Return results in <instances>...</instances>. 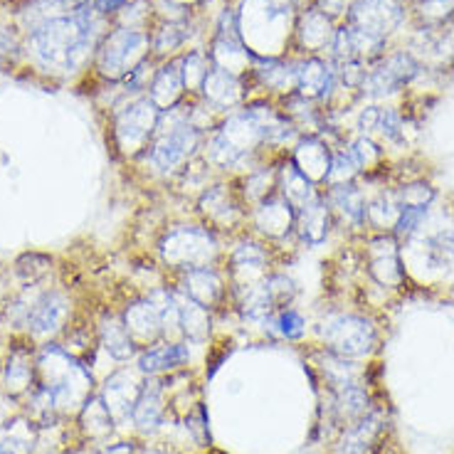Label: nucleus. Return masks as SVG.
Here are the masks:
<instances>
[{"label": "nucleus", "mask_w": 454, "mask_h": 454, "mask_svg": "<svg viewBox=\"0 0 454 454\" xmlns=\"http://www.w3.org/2000/svg\"><path fill=\"white\" fill-rule=\"evenodd\" d=\"M193 102V97H188L176 109L160 114L159 129L151 138V144L131 163L148 181L168 185L191 160L200 156L207 131L195 121Z\"/></svg>", "instance_id": "f257e3e1"}, {"label": "nucleus", "mask_w": 454, "mask_h": 454, "mask_svg": "<svg viewBox=\"0 0 454 454\" xmlns=\"http://www.w3.org/2000/svg\"><path fill=\"white\" fill-rule=\"evenodd\" d=\"M311 343L358 364H371L383 348V318L368 307H329L311 321Z\"/></svg>", "instance_id": "f03ea898"}, {"label": "nucleus", "mask_w": 454, "mask_h": 454, "mask_svg": "<svg viewBox=\"0 0 454 454\" xmlns=\"http://www.w3.org/2000/svg\"><path fill=\"white\" fill-rule=\"evenodd\" d=\"M153 257L166 277L223 264L225 238L200 223L198 217H183L163 223L153 239Z\"/></svg>", "instance_id": "7ed1b4c3"}, {"label": "nucleus", "mask_w": 454, "mask_h": 454, "mask_svg": "<svg viewBox=\"0 0 454 454\" xmlns=\"http://www.w3.org/2000/svg\"><path fill=\"white\" fill-rule=\"evenodd\" d=\"M91 35H94V18L91 8H80L72 15L52 18L45 20L37 30L30 35V45L35 57L43 67L59 69V72H72L80 62L91 55Z\"/></svg>", "instance_id": "20e7f679"}, {"label": "nucleus", "mask_w": 454, "mask_h": 454, "mask_svg": "<svg viewBox=\"0 0 454 454\" xmlns=\"http://www.w3.org/2000/svg\"><path fill=\"white\" fill-rule=\"evenodd\" d=\"M361 254V286L383 296H400L408 292V267L403 260V242L393 232H365L356 239Z\"/></svg>", "instance_id": "39448f33"}, {"label": "nucleus", "mask_w": 454, "mask_h": 454, "mask_svg": "<svg viewBox=\"0 0 454 454\" xmlns=\"http://www.w3.org/2000/svg\"><path fill=\"white\" fill-rule=\"evenodd\" d=\"M282 252L264 242L250 230H242L235 238L225 239V257H223V270L227 274V282L232 289V299L252 286L279 267Z\"/></svg>", "instance_id": "423d86ee"}, {"label": "nucleus", "mask_w": 454, "mask_h": 454, "mask_svg": "<svg viewBox=\"0 0 454 454\" xmlns=\"http://www.w3.org/2000/svg\"><path fill=\"white\" fill-rule=\"evenodd\" d=\"M193 217L215 230L220 238H235L242 230H247V205L242 200L238 188V178L220 176L198 195L191 205Z\"/></svg>", "instance_id": "0eeeda50"}, {"label": "nucleus", "mask_w": 454, "mask_h": 454, "mask_svg": "<svg viewBox=\"0 0 454 454\" xmlns=\"http://www.w3.org/2000/svg\"><path fill=\"white\" fill-rule=\"evenodd\" d=\"M160 109L148 99L146 94L129 97L112 114V141L114 151L126 160H134L146 151L160 121Z\"/></svg>", "instance_id": "6e6552de"}, {"label": "nucleus", "mask_w": 454, "mask_h": 454, "mask_svg": "<svg viewBox=\"0 0 454 454\" xmlns=\"http://www.w3.org/2000/svg\"><path fill=\"white\" fill-rule=\"evenodd\" d=\"M77 318V301L62 286H37L33 299V307L25 321L23 336L33 343L57 340L69 324Z\"/></svg>", "instance_id": "1a4fd4ad"}, {"label": "nucleus", "mask_w": 454, "mask_h": 454, "mask_svg": "<svg viewBox=\"0 0 454 454\" xmlns=\"http://www.w3.org/2000/svg\"><path fill=\"white\" fill-rule=\"evenodd\" d=\"M151 57V40L141 27H114L97 47V69L106 80L124 82L134 69Z\"/></svg>", "instance_id": "9d476101"}, {"label": "nucleus", "mask_w": 454, "mask_h": 454, "mask_svg": "<svg viewBox=\"0 0 454 454\" xmlns=\"http://www.w3.org/2000/svg\"><path fill=\"white\" fill-rule=\"evenodd\" d=\"M166 279L185 299H191V301L200 304L207 311H213L217 321L227 317V314H232V289H230V282H227V274L223 270V264L200 267V270H191V272L166 277Z\"/></svg>", "instance_id": "9b49d317"}, {"label": "nucleus", "mask_w": 454, "mask_h": 454, "mask_svg": "<svg viewBox=\"0 0 454 454\" xmlns=\"http://www.w3.org/2000/svg\"><path fill=\"white\" fill-rule=\"evenodd\" d=\"M390 440H393V425L387 418V408L378 405L371 415L339 430L324 454H380Z\"/></svg>", "instance_id": "f8f14e48"}, {"label": "nucleus", "mask_w": 454, "mask_h": 454, "mask_svg": "<svg viewBox=\"0 0 454 454\" xmlns=\"http://www.w3.org/2000/svg\"><path fill=\"white\" fill-rule=\"evenodd\" d=\"M408 18V0H351L346 11V23L383 43H387Z\"/></svg>", "instance_id": "ddd939ff"}, {"label": "nucleus", "mask_w": 454, "mask_h": 454, "mask_svg": "<svg viewBox=\"0 0 454 454\" xmlns=\"http://www.w3.org/2000/svg\"><path fill=\"white\" fill-rule=\"evenodd\" d=\"M37 386V343L27 336H11L0 365V390L23 403Z\"/></svg>", "instance_id": "4468645a"}, {"label": "nucleus", "mask_w": 454, "mask_h": 454, "mask_svg": "<svg viewBox=\"0 0 454 454\" xmlns=\"http://www.w3.org/2000/svg\"><path fill=\"white\" fill-rule=\"evenodd\" d=\"M296 227V210L292 205L284 200L282 195L277 193L267 200H262L260 205L250 207L247 215V230L252 235H257L264 242H270L272 247L282 252L289 245H296L294 238ZM299 247V245H296Z\"/></svg>", "instance_id": "2eb2a0df"}, {"label": "nucleus", "mask_w": 454, "mask_h": 454, "mask_svg": "<svg viewBox=\"0 0 454 454\" xmlns=\"http://www.w3.org/2000/svg\"><path fill=\"white\" fill-rule=\"evenodd\" d=\"M144 375L138 373L134 364L114 365L109 373L104 375V380L97 387V393L104 400L106 410L112 412V418L119 425V430L129 427L131 412L137 408V400L144 387Z\"/></svg>", "instance_id": "dca6fc26"}, {"label": "nucleus", "mask_w": 454, "mask_h": 454, "mask_svg": "<svg viewBox=\"0 0 454 454\" xmlns=\"http://www.w3.org/2000/svg\"><path fill=\"white\" fill-rule=\"evenodd\" d=\"M324 200L329 205L336 232L353 242L364 238L365 232V203L368 191L364 183H346V185H331L324 188Z\"/></svg>", "instance_id": "f3484780"}, {"label": "nucleus", "mask_w": 454, "mask_h": 454, "mask_svg": "<svg viewBox=\"0 0 454 454\" xmlns=\"http://www.w3.org/2000/svg\"><path fill=\"white\" fill-rule=\"evenodd\" d=\"M170 422H173V415H170L163 378H146L137 400V408L131 412V422H129L131 434H137L138 440H153L166 432Z\"/></svg>", "instance_id": "a211bd4d"}, {"label": "nucleus", "mask_w": 454, "mask_h": 454, "mask_svg": "<svg viewBox=\"0 0 454 454\" xmlns=\"http://www.w3.org/2000/svg\"><path fill=\"white\" fill-rule=\"evenodd\" d=\"M137 371L144 378H166L185 368H193V346L183 339H160L144 346L134 358Z\"/></svg>", "instance_id": "6ab92c4d"}, {"label": "nucleus", "mask_w": 454, "mask_h": 454, "mask_svg": "<svg viewBox=\"0 0 454 454\" xmlns=\"http://www.w3.org/2000/svg\"><path fill=\"white\" fill-rule=\"evenodd\" d=\"M94 329H97V343L99 351L112 361V364H134L138 346L126 329L124 317L119 307H102L94 317Z\"/></svg>", "instance_id": "aec40b11"}, {"label": "nucleus", "mask_w": 454, "mask_h": 454, "mask_svg": "<svg viewBox=\"0 0 454 454\" xmlns=\"http://www.w3.org/2000/svg\"><path fill=\"white\" fill-rule=\"evenodd\" d=\"M198 97H200V104L207 106L215 116H225L230 112H238V109H242L247 104L245 80L239 74L227 72V69L215 67V65L207 69Z\"/></svg>", "instance_id": "412c9836"}, {"label": "nucleus", "mask_w": 454, "mask_h": 454, "mask_svg": "<svg viewBox=\"0 0 454 454\" xmlns=\"http://www.w3.org/2000/svg\"><path fill=\"white\" fill-rule=\"evenodd\" d=\"M333 235H339L336 223H333V215H331L329 205L324 200V191H321V198L296 210V245L304 250H318V247H326Z\"/></svg>", "instance_id": "4be33fe9"}, {"label": "nucleus", "mask_w": 454, "mask_h": 454, "mask_svg": "<svg viewBox=\"0 0 454 454\" xmlns=\"http://www.w3.org/2000/svg\"><path fill=\"white\" fill-rule=\"evenodd\" d=\"M119 311L124 317V324L129 333H131V339L137 340L138 351L144 346H151V343L163 339V324H160L159 309L153 307V301L148 299L146 292H134L131 296H126Z\"/></svg>", "instance_id": "5701e85b"}, {"label": "nucleus", "mask_w": 454, "mask_h": 454, "mask_svg": "<svg viewBox=\"0 0 454 454\" xmlns=\"http://www.w3.org/2000/svg\"><path fill=\"white\" fill-rule=\"evenodd\" d=\"M74 432H77V442L87 444L91 450L102 447L119 434V425L106 410L99 393H91L80 412L74 415Z\"/></svg>", "instance_id": "b1692460"}, {"label": "nucleus", "mask_w": 454, "mask_h": 454, "mask_svg": "<svg viewBox=\"0 0 454 454\" xmlns=\"http://www.w3.org/2000/svg\"><path fill=\"white\" fill-rule=\"evenodd\" d=\"M331 153H333V146L326 138L318 137V134H309V137H299V141L289 148L286 156L296 168L307 176L309 181L317 183L324 191V183H326L331 168Z\"/></svg>", "instance_id": "393cba45"}, {"label": "nucleus", "mask_w": 454, "mask_h": 454, "mask_svg": "<svg viewBox=\"0 0 454 454\" xmlns=\"http://www.w3.org/2000/svg\"><path fill=\"white\" fill-rule=\"evenodd\" d=\"M262 339L270 343H289V346H304L311 339V321L301 309L292 307L277 309L272 317L264 321L260 329Z\"/></svg>", "instance_id": "a878e982"}, {"label": "nucleus", "mask_w": 454, "mask_h": 454, "mask_svg": "<svg viewBox=\"0 0 454 454\" xmlns=\"http://www.w3.org/2000/svg\"><path fill=\"white\" fill-rule=\"evenodd\" d=\"M368 191L365 203V230L368 232H393L397 217H400V203L390 183H364Z\"/></svg>", "instance_id": "bb28decb"}, {"label": "nucleus", "mask_w": 454, "mask_h": 454, "mask_svg": "<svg viewBox=\"0 0 454 454\" xmlns=\"http://www.w3.org/2000/svg\"><path fill=\"white\" fill-rule=\"evenodd\" d=\"M146 97L159 106L160 112L176 109L178 104H183L188 99V91H185V82H183L178 57L166 59V62L153 72V80L148 84Z\"/></svg>", "instance_id": "cd10ccee"}, {"label": "nucleus", "mask_w": 454, "mask_h": 454, "mask_svg": "<svg viewBox=\"0 0 454 454\" xmlns=\"http://www.w3.org/2000/svg\"><path fill=\"white\" fill-rule=\"evenodd\" d=\"M277 193L282 195L286 203L292 205L294 210L304 207V205L314 203L317 198H321V188L317 183H311L296 168L294 163L289 160V156L284 153L277 159Z\"/></svg>", "instance_id": "c85d7f7f"}, {"label": "nucleus", "mask_w": 454, "mask_h": 454, "mask_svg": "<svg viewBox=\"0 0 454 454\" xmlns=\"http://www.w3.org/2000/svg\"><path fill=\"white\" fill-rule=\"evenodd\" d=\"M333 33H336V20H331L329 15H324L317 8H307V11L301 12L294 30L304 57L318 55V52L329 50Z\"/></svg>", "instance_id": "c756f323"}, {"label": "nucleus", "mask_w": 454, "mask_h": 454, "mask_svg": "<svg viewBox=\"0 0 454 454\" xmlns=\"http://www.w3.org/2000/svg\"><path fill=\"white\" fill-rule=\"evenodd\" d=\"M215 314L181 294V339L191 343L193 348H207L215 340Z\"/></svg>", "instance_id": "7c9ffc66"}, {"label": "nucleus", "mask_w": 454, "mask_h": 454, "mask_svg": "<svg viewBox=\"0 0 454 454\" xmlns=\"http://www.w3.org/2000/svg\"><path fill=\"white\" fill-rule=\"evenodd\" d=\"M279 159V156H277ZM277 159L262 160L254 168L238 176V188L247 210L260 205L262 200L277 195Z\"/></svg>", "instance_id": "2f4dec72"}, {"label": "nucleus", "mask_w": 454, "mask_h": 454, "mask_svg": "<svg viewBox=\"0 0 454 454\" xmlns=\"http://www.w3.org/2000/svg\"><path fill=\"white\" fill-rule=\"evenodd\" d=\"M215 178H220V176H217L215 168L203 159V153H200V156L191 160V163H188L166 188H168L176 198H181L185 203L193 205L195 198L203 193L205 188L215 181Z\"/></svg>", "instance_id": "473e14b6"}, {"label": "nucleus", "mask_w": 454, "mask_h": 454, "mask_svg": "<svg viewBox=\"0 0 454 454\" xmlns=\"http://www.w3.org/2000/svg\"><path fill=\"white\" fill-rule=\"evenodd\" d=\"M37 447V425L25 412L15 415L0 437V454H35Z\"/></svg>", "instance_id": "72a5a7b5"}, {"label": "nucleus", "mask_w": 454, "mask_h": 454, "mask_svg": "<svg viewBox=\"0 0 454 454\" xmlns=\"http://www.w3.org/2000/svg\"><path fill=\"white\" fill-rule=\"evenodd\" d=\"M55 270V260L43 252H25L12 262L11 277L18 282V286H35L45 284V279Z\"/></svg>", "instance_id": "f704fd0d"}, {"label": "nucleus", "mask_w": 454, "mask_h": 454, "mask_svg": "<svg viewBox=\"0 0 454 454\" xmlns=\"http://www.w3.org/2000/svg\"><path fill=\"white\" fill-rule=\"evenodd\" d=\"M408 11L418 25L454 23V0H408Z\"/></svg>", "instance_id": "c9c22d12"}, {"label": "nucleus", "mask_w": 454, "mask_h": 454, "mask_svg": "<svg viewBox=\"0 0 454 454\" xmlns=\"http://www.w3.org/2000/svg\"><path fill=\"white\" fill-rule=\"evenodd\" d=\"M262 286L267 289V294L274 301V307L284 309V307H292L296 304V299H299V284L289 272H284V270H272V272L267 274L264 279H262Z\"/></svg>", "instance_id": "e433bc0d"}, {"label": "nucleus", "mask_w": 454, "mask_h": 454, "mask_svg": "<svg viewBox=\"0 0 454 454\" xmlns=\"http://www.w3.org/2000/svg\"><path fill=\"white\" fill-rule=\"evenodd\" d=\"M346 183H361V170L353 160L351 151L346 148V144L340 146H333V153H331V168L329 176H326V183L324 188H331V185H346Z\"/></svg>", "instance_id": "4c0bfd02"}, {"label": "nucleus", "mask_w": 454, "mask_h": 454, "mask_svg": "<svg viewBox=\"0 0 454 454\" xmlns=\"http://www.w3.org/2000/svg\"><path fill=\"white\" fill-rule=\"evenodd\" d=\"M138 447H141V440L137 434H121V437H114L109 442H104L102 447H97L94 454H138Z\"/></svg>", "instance_id": "58836bf2"}, {"label": "nucleus", "mask_w": 454, "mask_h": 454, "mask_svg": "<svg viewBox=\"0 0 454 454\" xmlns=\"http://www.w3.org/2000/svg\"><path fill=\"white\" fill-rule=\"evenodd\" d=\"M311 3H314L311 8L329 15L331 20H340V18H346V11H348L351 0H311Z\"/></svg>", "instance_id": "ea45409f"}, {"label": "nucleus", "mask_w": 454, "mask_h": 454, "mask_svg": "<svg viewBox=\"0 0 454 454\" xmlns=\"http://www.w3.org/2000/svg\"><path fill=\"white\" fill-rule=\"evenodd\" d=\"M138 454H183L178 447L163 437H153V440H141Z\"/></svg>", "instance_id": "a19ab883"}, {"label": "nucleus", "mask_w": 454, "mask_h": 454, "mask_svg": "<svg viewBox=\"0 0 454 454\" xmlns=\"http://www.w3.org/2000/svg\"><path fill=\"white\" fill-rule=\"evenodd\" d=\"M20 412H23V405H20L15 397L5 395V393L0 390V432H3V427H5L15 415H20Z\"/></svg>", "instance_id": "79ce46f5"}, {"label": "nucleus", "mask_w": 454, "mask_h": 454, "mask_svg": "<svg viewBox=\"0 0 454 454\" xmlns=\"http://www.w3.org/2000/svg\"><path fill=\"white\" fill-rule=\"evenodd\" d=\"M124 5H129V0H94L91 11H97L99 15H114V12L121 11Z\"/></svg>", "instance_id": "37998d69"}, {"label": "nucleus", "mask_w": 454, "mask_h": 454, "mask_svg": "<svg viewBox=\"0 0 454 454\" xmlns=\"http://www.w3.org/2000/svg\"><path fill=\"white\" fill-rule=\"evenodd\" d=\"M203 454H227V452H223V450H215V447H213V450H207V452H203Z\"/></svg>", "instance_id": "c03bdc74"}, {"label": "nucleus", "mask_w": 454, "mask_h": 454, "mask_svg": "<svg viewBox=\"0 0 454 454\" xmlns=\"http://www.w3.org/2000/svg\"><path fill=\"white\" fill-rule=\"evenodd\" d=\"M0 365H3V356H0Z\"/></svg>", "instance_id": "a18cd8bd"}]
</instances>
